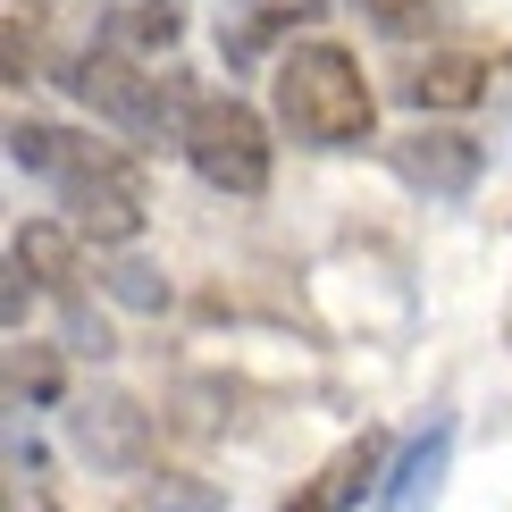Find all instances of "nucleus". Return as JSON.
<instances>
[{
  "label": "nucleus",
  "mask_w": 512,
  "mask_h": 512,
  "mask_svg": "<svg viewBox=\"0 0 512 512\" xmlns=\"http://www.w3.org/2000/svg\"><path fill=\"white\" fill-rule=\"evenodd\" d=\"M269 93H277V126L311 152H361L378 135V93L345 42H294L277 59Z\"/></svg>",
  "instance_id": "nucleus-1"
},
{
  "label": "nucleus",
  "mask_w": 512,
  "mask_h": 512,
  "mask_svg": "<svg viewBox=\"0 0 512 512\" xmlns=\"http://www.w3.org/2000/svg\"><path fill=\"white\" fill-rule=\"evenodd\" d=\"M68 93L84 101V110H101L118 135H135V143L185 135V110H194V101H177V84H168V76L135 68V59H118V51L76 59V68H68Z\"/></svg>",
  "instance_id": "nucleus-4"
},
{
  "label": "nucleus",
  "mask_w": 512,
  "mask_h": 512,
  "mask_svg": "<svg viewBox=\"0 0 512 512\" xmlns=\"http://www.w3.org/2000/svg\"><path fill=\"white\" fill-rule=\"evenodd\" d=\"M177 152L194 160V177L210 185V194H269V118L252 110V101L236 93H210L185 110V135H177Z\"/></svg>",
  "instance_id": "nucleus-2"
},
{
  "label": "nucleus",
  "mask_w": 512,
  "mask_h": 512,
  "mask_svg": "<svg viewBox=\"0 0 512 512\" xmlns=\"http://www.w3.org/2000/svg\"><path fill=\"white\" fill-rule=\"evenodd\" d=\"M445 462H454V420H429L412 445H403L395 479L378 487V512H437V487H445Z\"/></svg>",
  "instance_id": "nucleus-8"
},
{
  "label": "nucleus",
  "mask_w": 512,
  "mask_h": 512,
  "mask_svg": "<svg viewBox=\"0 0 512 512\" xmlns=\"http://www.w3.org/2000/svg\"><path fill=\"white\" fill-rule=\"evenodd\" d=\"M68 437H76V454L93 462V471H143V454H152V412H143L135 395H84L68 412Z\"/></svg>",
  "instance_id": "nucleus-6"
},
{
  "label": "nucleus",
  "mask_w": 512,
  "mask_h": 512,
  "mask_svg": "<svg viewBox=\"0 0 512 512\" xmlns=\"http://www.w3.org/2000/svg\"><path fill=\"white\" fill-rule=\"evenodd\" d=\"M51 185H59V210H68L76 236H93V244H135L143 236V177H135L126 152H110V143L68 135Z\"/></svg>",
  "instance_id": "nucleus-3"
},
{
  "label": "nucleus",
  "mask_w": 512,
  "mask_h": 512,
  "mask_svg": "<svg viewBox=\"0 0 512 512\" xmlns=\"http://www.w3.org/2000/svg\"><path fill=\"white\" fill-rule=\"evenodd\" d=\"M110 294H118L126 311H160V303H168L160 269H143V261H118V269H110Z\"/></svg>",
  "instance_id": "nucleus-13"
},
{
  "label": "nucleus",
  "mask_w": 512,
  "mask_h": 512,
  "mask_svg": "<svg viewBox=\"0 0 512 512\" xmlns=\"http://www.w3.org/2000/svg\"><path fill=\"white\" fill-rule=\"evenodd\" d=\"M395 93L412 101V110H479L487 101V59L479 51H429L420 59V68H403L395 76Z\"/></svg>",
  "instance_id": "nucleus-7"
},
{
  "label": "nucleus",
  "mask_w": 512,
  "mask_h": 512,
  "mask_svg": "<svg viewBox=\"0 0 512 512\" xmlns=\"http://www.w3.org/2000/svg\"><path fill=\"white\" fill-rule=\"evenodd\" d=\"M387 160H395V177L403 185H420V194H437V202H462L479 185V135H462V126H412V135H395L387 143Z\"/></svg>",
  "instance_id": "nucleus-5"
},
{
  "label": "nucleus",
  "mask_w": 512,
  "mask_h": 512,
  "mask_svg": "<svg viewBox=\"0 0 512 512\" xmlns=\"http://www.w3.org/2000/svg\"><path fill=\"white\" fill-rule=\"evenodd\" d=\"M378 462H387V437H378V429H361V437H353L345 454H336V462H328V471H319V479H311L286 512H353V504L378 487Z\"/></svg>",
  "instance_id": "nucleus-9"
},
{
  "label": "nucleus",
  "mask_w": 512,
  "mask_h": 512,
  "mask_svg": "<svg viewBox=\"0 0 512 512\" xmlns=\"http://www.w3.org/2000/svg\"><path fill=\"white\" fill-rule=\"evenodd\" d=\"M152 504H168V512H210V496H194V487H160V479H152Z\"/></svg>",
  "instance_id": "nucleus-15"
},
{
  "label": "nucleus",
  "mask_w": 512,
  "mask_h": 512,
  "mask_svg": "<svg viewBox=\"0 0 512 512\" xmlns=\"http://www.w3.org/2000/svg\"><path fill=\"white\" fill-rule=\"evenodd\" d=\"M59 152H68V135H59V126H34V118H17V126H9V160H17V168H34V177H51Z\"/></svg>",
  "instance_id": "nucleus-11"
},
{
  "label": "nucleus",
  "mask_w": 512,
  "mask_h": 512,
  "mask_svg": "<svg viewBox=\"0 0 512 512\" xmlns=\"http://www.w3.org/2000/svg\"><path fill=\"white\" fill-rule=\"evenodd\" d=\"M437 17H445V0H370V26H378V34H395V42L429 34Z\"/></svg>",
  "instance_id": "nucleus-12"
},
{
  "label": "nucleus",
  "mask_w": 512,
  "mask_h": 512,
  "mask_svg": "<svg viewBox=\"0 0 512 512\" xmlns=\"http://www.w3.org/2000/svg\"><path fill=\"white\" fill-rule=\"evenodd\" d=\"M9 269H26L34 286L68 294V286H76V227H59V219H34V227H17V244H9Z\"/></svg>",
  "instance_id": "nucleus-10"
},
{
  "label": "nucleus",
  "mask_w": 512,
  "mask_h": 512,
  "mask_svg": "<svg viewBox=\"0 0 512 512\" xmlns=\"http://www.w3.org/2000/svg\"><path fill=\"white\" fill-rule=\"evenodd\" d=\"M126 42H143V51H168V42H177V9H168V0H135V17H126Z\"/></svg>",
  "instance_id": "nucleus-14"
}]
</instances>
